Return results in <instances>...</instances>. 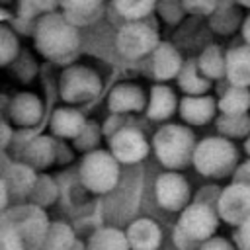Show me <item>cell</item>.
Segmentation results:
<instances>
[{
	"mask_svg": "<svg viewBox=\"0 0 250 250\" xmlns=\"http://www.w3.org/2000/svg\"><path fill=\"white\" fill-rule=\"evenodd\" d=\"M37 51L61 64H70L80 47L78 27L72 25L64 14L51 12L43 14L37 20V27L33 33Z\"/></svg>",
	"mask_w": 250,
	"mask_h": 250,
	"instance_id": "1",
	"label": "cell"
},
{
	"mask_svg": "<svg viewBox=\"0 0 250 250\" xmlns=\"http://www.w3.org/2000/svg\"><path fill=\"white\" fill-rule=\"evenodd\" d=\"M0 225L12 229L21 238L27 250H37L43 244V238L51 221L43 207L35 203H23L4 211L0 215Z\"/></svg>",
	"mask_w": 250,
	"mask_h": 250,
	"instance_id": "2",
	"label": "cell"
},
{
	"mask_svg": "<svg viewBox=\"0 0 250 250\" xmlns=\"http://www.w3.org/2000/svg\"><path fill=\"white\" fill-rule=\"evenodd\" d=\"M217 230V215L205 203H191L182 209L174 229V242L180 250H191L195 244L213 238Z\"/></svg>",
	"mask_w": 250,
	"mask_h": 250,
	"instance_id": "3",
	"label": "cell"
},
{
	"mask_svg": "<svg viewBox=\"0 0 250 250\" xmlns=\"http://www.w3.org/2000/svg\"><path fill=\"white\" fill-rule=\"evenodd\" d=\"M152 148L166 168L176 170L193 156V135L184 125H162L152 137Z\"/></svg>",
	"mask_w": 250,
	"mask_h": 250,
	"instance_id": "4",
	"label": "cell"
},
{
	"mask_svg": "<svg viewBox=\"0 0 250 250\" xmlns=\"http://www.w3.org/2000/svg\"><path fill=\"white\" fill-rule=\"evenodd\" d=\"M80 182L94 193H107L119 182V160L109 150H92L80 162Z\"/></svg>",
	"mask_w": 250,
	"mask_h": 250,
	"instance_id": "5",
	"label": "cell"
},
{
	"mask_svg": "<svg viewBox=\"0 0 250 250\" xmlns=\"http://www.w3.org/2000/svg\"><path fill=\"white\" fill-rule=\"evenodd\" d=\"M102 90L100 74L84 64H68L59 78V94L66 104H84Z\"/></svg>",
	"mask_w": 250,
	"mask_h": 250,
	"instance_id": "6",
	"label": "cell"
},
{
	"mask_svg": "<svg viewBox=\"0 0 250 250\" xmlns=\"http://www.w3.org/2000/svg\"><path fill=\"white\" fill-rule=\"evenodd\" d=\"M236 158V150L230 141L221 137H209L195 145L193 164L203 176H221L225 174Z\"/></svg>",
	"mask_w": 250,
	"mask_h": 250,
	"instance_id": "7",
	"label": "cell"
},
{
	"mask_svg": "<svg viewBox=\"0 0 250 250\" xmlns=\"http://www.w3.org/2000/svg\"><path fill=\"white\" fill-rule=\"evenodd\" d=\"M158 47L156 31L141 21H127L117 33V51L127 59H139L148 53H154Z\"/></svg>",
	"mask_w": 250,
	"mask_h": 250,
	"instance_id": "8",
	"label": "cell"
},
{
	"mask_svg": "<svg viewBox=\"0 0 250 250\" xmlns=\"http://www.w3.org/2000/svg\"><path fill=\"white\" fill-rule=\"evenodd\" d=\"M109 152L119 164H137L148 154V143L139 129L123 127L109 139Z\"/></svg>",
	"mask_w": 250,
	"mask_h": 250,
	"instance_id": "9",
	"label": "cell"
},
{
	"mask_svg": "<svg viewBox=\"0 0 250 250\" xmlns=\"http://www.w3.org/2000/svg\"><path fill=\"white\" fill-rule=\"evenodd\" d=\"M219 217L229 225H240L250 217V186L230 184L219 197Z\"/></svg>",
	"mask_w": 250,
	"mask_h": 250,
	"instance_id": "10",
	"label": "cell"
},
{
	"mask_svg": "<svg viewBox=\"0 0 250 250\" xmlns=\"http://www.w3.org/2000/svg\"><path fill=\"white\" fill-rule=\"evenodd\" d=\"M154 191H156V201L160 203V207H164L168 211H180V209L188 207L189 186H188L186 178L180 176L178 172H164L156 180Z\"/></svg>",
	"mask_w": 250,
	"mask_h": 250,
	"instance_id": "11",
	"label": "cell"
},
{
	"mask_svg": "<svg viewBox=\"0 0 250 250\" xmlns=\"http://www.w3.org/2000/svg\"><path fill=\"white\" fill-rule=\"evenodd\" d=\"M43 117V104L31 92H20L10 102V119L20 129L35 127Z\"/></svg>",
	"mask_w": 250,
	"mask_h": 250,
	"instance_id": "12",
	"label": "cell"
},
{
	"mask_svg": "<svg viewBox=\"0 0 250 250\" xmlns=\"http://www.w3.org/2000/svg\"><path fill=\"white\" fill-rule=\"evenodd\" d=\"M146 105L145 92L137 84H117L107 98V107L111 113H131V111H141Z\"/></svg>",
	"mask_w": 250,
	"mask_h": 250,
	"instance_id": "13",
	"label": "cell"
},
{
	"mask_svg": "<svg viewBox=\"0 0 250 250\" xmlns=\"http://www.w3.org/2000/svg\"><path fill=\"white\" fill-rule=\"evenodd\" d=\"M131 250H156L162 242V230L152 219H137L125 230Z\"/></svg>",
	"mask_w": 250,
	"mask_h": 250,
	"instance_id": "14",
	"label": "cell"
},
{
	"mask_svg": "<svg viewBox=\"0 0 250 250\" xmlns=\"http://www.w3.org/2000/svg\"><path fill=\"white\" fill-rule=\"evenodd\" d=\"M57 156V145L53 137H33L25 146H23V162L31 166L35 172L45 170Z\"/></svg>",
	"mask_w": 250,
	"mask_h": 250,
	"instance_id": "15",
	"label": "cell"
},
{
	"mask_svg": "<svg viewBox=\"0 0 250 250\" xmlns=\"http://www.w3.org/2000/svg\"><path fill=\"white\" fill-rule=\"evenodd\" d=\"M86 119L84 115L74 109V107H59L55 109L53 117H51V131L55 137H61V139H76L82 129L86 127Z\"/></svg>",
	"mask_w": 250,
	"mask_h": 250,
	"instance_id": "16",
	"label": "cell"
},
{
	"mask_svg": "<svg viewBox=\"0 0 250 250\" xmlns=\"http://www.w3.org/2000/svg\"><path fill=\"white\" fill-rule=\"evenodd\" d=\"M184 62L180 53L170 43H158L152 53V70L158 80H170L180 74Z\"/></svg>",
	"mask_w": 250,
	"mask_h": 250,
	"instance_id": "17",
	"label": "cell"
},
{
	"mask_svg": "<svg viewBox=\"0 0 250 250\" xmlns=\"http://www.w3.org/2000/svg\"><path fill=\"white\" fill-rule=\"evenodd\" d=\"M215 102L209 96H186L180 102V115L191 125H203L213 117Z\"/></svg>",
	"mask_w": 250,
	"mask_h": 250,
	"instance_id": "18",
	"label": "cell"
},
{
	"mask_svg": "<svg viewBox=\"0 0 250 250\" xmlns=\"http://www.w3.org/2000/svg\"><path fill=\"white\" fill-rule=\"evenodd\" d=\"M227 76L234 86H250V47H236L227 53Z\"/></svg>",
	"mask_w": 250,
	"mask_h": 250,
	"instance_id": "19",
	"label": "cell"
},
{
	"mask_svg": "<svg viewBox=\"0 0 250 250\" xmlns=\"http://www.w3.org/2000/svg\"><path fill=\"white\" fill-rule=\"evenodd\" d=\"M176 109V96L168 86H152L148 104H146V115L154 121L168 119Z\"/></svg>",
	"mask_w": 250,
	"mask_h": 250,
	"instance_id": "20",
	"label": "cell"
},
{
	"mask_svg": "<svg viewBox=\"0 0 250 250\" xmlns=\"http://www.w3.org/2000/svg\"><path fill=\"white\" fill-rule=\"evenodd\" d=\"M76 246L74 230L62 221H53L45 232L41 250H74Z\"/></svg>",
	"mask_w": 250,
	"mask_h": 250,
	"instance_id": "21",
	"label": "cell"
},
{
	"mask_svg": "<svg viewBox=\"0 0 250 250\" xmlns=\"http://www.w3.org/2000/svg\"><path fill=\"white\" fill-rule=\"evenodd\" d=\"M86 250H131V246L123 230L105 227V229H98L88 238Z\"/></svg>",
	"mask_w": 250,
	"mask_h": 250,
	"instance_id": "22",
	"label": "cell"
},
{
	"mask_svg": "<svg viewBox=\"0 0 250 250\" xmlns=\"http://www.w3.org/2000/svg\"><path fill=\"white\" fill-rule=\"evenodd\" d=\"M10 191H14L16 195H29L31 193V188L37 180V172L27 166L25 162H20V164H14L8 168V176L4 178Z\"/></svg>",
	"mask_w": 250,
	"mask_h": 250,
	"instance_id": "23",
	"label": "cell"
},
{
	"mask_svg": "<svg viewBox=\"0 0 250 250\" xmlns=\"http://www.w3.org/2000/svg\"><path fill=\"white\" fill-rule=\"evenodd\" d=\"M178 82H180V88L189 96H201L209 88L207 76L199 70V64H195L193 61H189L182 66V70L178 74Z\"/></svg>",
	"mask_w": 250,
	"mask_h": 250,
	"instance_id": "24",
	"label": "cell"
},
{
	"mask_svg": "<svg viewBox=\"0 0 250 250\" xmlns=\"http://www.w3.org/2000/svg\"><path fill=\"white\" fill-rule=\"evenodd\" d=\"M156 6V0H113L115 12L127 21H141Z\"/></svg>",
	"mask_w": 250,
	"mask_h": 250,
	"instance_id": "25",
	"label": "cell"
},
{
	"mask_svg": "<svg viewBox=\"0 0 250 250\" xmlns=\"http://www.w3.org/2000/svg\"><path fill=\"white\" fill-rule=\"evenodd\" d=\"M250 105V94L246 92V88L234 86L229 92H225V96L219 100V109L225 115H242Z\"/></svg>",
	"mask_w": 250,
	"mask_h": 250,
	"instance_id": "26",
	"label": "cell"
},
{
	"mask_svg": "<svg viewBox=\"0 0 250 250\" xmlns=\"http://www.w3.org/2000/svg\"><path fill=\"white\" fill-rule=\"evenodd\" d=\"M57 184L51 176L47 174H37V180L31 188V193H29V199L31 203L39 205V207H45V205H51L55 199H57Z\"/></svg>",
	"mask_w": 250,
	"mask_h": 250,
	"instance_id": "27",
	"label": "cell"
},
{
	"mask_svg": "<svg viewBox=\"0 0 250 250\" xmlns=\"http://www.w3.org/2000/svg\"><path fill=\"white\" fill-rule=\"evenodd\" d=\"M199 70L207 78H219L223 72H227V59H223L221 51L215 45L207 47L199 57Z\"/></svg>",
	"mask_w": 250,
	"mask_h": 250,
	"instance_id": "28",
	"label": "cell"
},
{
	"mask_svg": "<svg viewBox=\"0 0 250 250\" xmlns=\"http://www.w3.org/2000/svg\"><path fill=\"white\" fill-rule=\"evenodd\" d=\"M18 53H20L18 33L10 25L0 23V66H6L10 62H14Z\"/></svg>",
	"mask_w": 250,
	"mask_h": 250,
	"instance_id": "29",
	"label": "cell"
},
{
	"mask_svg": "<svg viewBox=\"0 0 250 250\" xmlns=\"http://www.w3.org/2000/svg\"><path fill=\"white\" fill-rule=\"evenodd\" d=\"M102 133H104V131L100 129V125H98L96 121H88L86 127L82 129V133L74 139V146H76L78 150L92 152V150H96V145H98Z\"/></svg>",
	"mask_w": 250,
	"mask_h": 250,
	"instance_id": "30",
	"label": "cell"
},
{
	"mask_svg": "<svg viewBox=\"0 0 250 250\" xmlns=\"http://www.w3.org/2000/svg\"><path fill=\"white\" fill-rule=\"evenodd\" d=\"M102 2L104 0H59L62 12L68 14V16L102 12Z\"/></svg>",
	"mask_w": 250,
	"mask_h": 250,
	"instance_id": "31",
	"label": "cell"
},
{
	"mask_svg": "<svg viewBox=\"0 0 250 250\" xmlns=\"http://www.w3.org/2000/svg\"><path fill=\"white\" fill-rule=\"evenodd\" d=\"M0 250H27V248L12 229L0 225Z\"/></svg>",
	"mask_w": 250,
	"mask_h": 250,
	"instance_id": "32",
	"label": "cell"
},
{
	"mask_svg": "<svg viewBox=\"0 0 250 250\" xmlns=\"http://www.w3.org/2000/svg\"><path fill=\"white\" fill-rule=\"evenodd\" d=\"M182 4L191 14H209L215 8V0H182Z\"/></svg>",
	"mask_w": 250,
	"mask_h": 250,
	"instance_id": "33",
	"label": "cell"
},
{
	"mask_svg": "<svg viewBox=\"0 0 250 250\" xmlns=\"http://www.w3.org/2000/svg\"><path fill=\"white\" fill-rule=\"evenodd\" d=\"M10 27L16 31V33H21V35H33L35 33V27H37V20L31 21V20H23V18H12L10 20Z\"/></svg>",
	"mask_w": 250,
	"mask_h": 250,
	"instance_id": "34",
	"label": "cell"
},
{
	"mask_svg": "<svg viewBox=\"0 0 250 250\" xmlns=\"http://www.w3.org/2000/svg\"><path fill=\"white\" fill-rule=\"evenodd\" d=\"M236 244H238V250H250V217L238 225Z\"/></svg>",
	"mask_w": 250,
	"mask_h": 250,
	"instance_id": "35",
	"label": "cell"
},
{
	"mask_svg": "<svg viewBox=\"0 0 250 250\" xmlns=\"http://www.w3.org/2000/svg\"><path fill=\"white\" fill-rule=\"evenodd\" d=\"M199 250H236L229 240H225V238H217V236H213V238H209V240H205L203 244H201V248Z\"/></svg>",
	"mask_w": 250,
	"mask_h": 250,
	"instance_id": "36",
	"label": "cell"
},
{
	"mask_svg": "<svg viewBox=\"0 0 250 250\" xmlns=\"http://www.w3.org/2000/svg\"><path fill=\"white\" fill-rule=\"evenodd\" d=\"M33 4H35V8L39 10V14L43 16V14H51V12H55L61 4H59V0H31Z\"/></svg>",
	"mask_w": 250,
	"mask_h": 250,
	"instance_id": "37",
	"label": "cell"
},
{
	"mask_svg": "<svg viewBox=\"0 0 250 250\" xmlns=\"http://www.w3.org/2000/svg\"><path fill=\"white\" fill-rule=\"evenodd\" d=\"M8 197H10V188H8L6 180L0 176V213L6 209V205H8Z\"/></svg>",
	"mask_w": 250,
	"mask_h": 250,
	"instance_id": "38",
	"label": "cell"
},
{
	"mask_svg": "<svg viewBox=\"0 0 250 250\" xmlns=\"http://www.w3.org/2000/svg\"><path fill=\"white\" fill-rule=\"evenodd\" d=\"M236 182L238 184H244V186H250V162L242 164L238 174H236Z\"/></svg>",
	"mask_w": 250,
	"mask_h": 250,
	"instance_id": "39",
	"label": "cell"
},
{
	"mask_svg": "<svg viewBox=\"0 0 250 250\" xmlns=\"http://www.w3.org/2000/svg\"><path fill=\"white\" fill-rule=\"evenodd\" d=\"M12 139H14V133H12V129H10L6 123H0V146L8 145Z\"/></svg>",
	"mask_w": 250,
	"mask_h": 250,
	"instance_id": "40",
	"label": "cell"
},
{
	"mask_svg": "<svg viewBox=\"0 0 250 250\" xmlns=\"http://www.w3.org/2000/svg\"><path fill=\"white\" fill-rule=\"evenodd\" d=\"M10 20H12L10 12H8V10H4V8H0V23H2V21H10Z\"/></svg>",
	"mask_w": 250,
	"mask_h": 250,
	"instance_id": "41",
	"label": "cell"
},
{
	"mask_svg": "<svg viewBox=\"0 0 250 250\" xmlns=\"http://www.w3.org/2000/svg\"><path fill=\"white\" fill-rule=\"evenodd\" d=\"M242 31H244V37H246V41L250 43V18L244 21V29H242Z\"/></svg>",
	"mask_w": 250,
	"mask_h": 250,
	"instance_id": "42",
	"label": "cell"
},
{
	"mask_svg": "<svg viewBox=\"0 0 250 250\" xmlns=\"http://www.w3.org/2000/svg\"><path fill=\"white\" fill-rule=\"evenodd\" d=\"M246 150H248V152H250V139H248V141H246Z\"/></svg>",
	"mask_w": 250,
	"mask_h": 250,
	"instance_id": "43",
	"label": "cell"
},
{
	"mask_svg": "<svg viewBox=\"0 0 250 250\" xmlns=\"http://www.w3.org/2000/svg\"><path fill=\"white\" fill-rule=\"evenodd\" d=\"M0 2H2V4H6V2H12V0H0Z\"/></svg>",
	"mask_w": 250,
	"mask_h": 250,
	"instance_id": "44",
	"label": "cell"
}]
</instances>
